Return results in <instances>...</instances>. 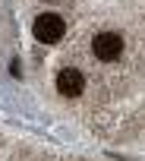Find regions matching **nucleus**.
<instances>
[{
    "mask_svg": "<svg viewBox=\"0 0 145 161\" xmlns=\"http://www.w3.org/2000/svg\"><path fill=\"white\" fill-rule=\"evenodd\" d=\"M92 54L101 60V63H117L120 54H123V35L120 32H98L92 38Z\"/></svg>",
    "mask_w": 145,
    "mask_h": 161,
    "instance_id": "f257e3e1",
    "label": "nucleus"
},
{
    "mask_svg": "<svg viewBox=\"0 0 145 161\" xmlns=\"http://www.w3.org/2000/svg\"><path fill=\"white\" fill-rule=\"evenodd\" d=\"M32 32H35V38H38L41 44H57V41L66 35V22H63V16H57V13H41V16L35 19Z\"/></svg>",
    "mask_w": 145,
    "mask_h": 161,
    "instance_id": "f03ea898",
    "label": "nucleus"
},
{
    "mask_svg": "<svg viewBox=\"0 0 145 161\" xmlns=\"http://www.w3.org/2000/svg\"><path fill=\"white\" fill-rule=\"evenodd\" d=\"M57 92L66 95V98H79V95L85 92V76H82L79 69H72V66L60 69V73H57Z\"/></svg>",
    "mask_w": 145,
    "mask_h": 161,
    "instance_id": "7ed1b4c3",
    "label": "nucleus"
}]
</instances>
